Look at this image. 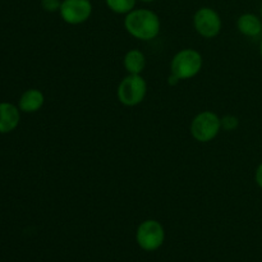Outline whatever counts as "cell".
I'll return each instance as SVG.
<instances>
[{"instance_id": "1", "label": "cell", "mask_w": 262, "mask_h": 262, "mask_svg": "<svg viewBox=\"0 0 262 262\" xmlns=\"http://www.w3.org/2000/svg\"><path fill=\"white\" fill-rule=\"evenodd\" d=\"M124 27L132 37L141 41H151L160 33L161 22L155 12L141 8L125 14Z\"/></svg>"}, {"instance_id": "2", "label": "cell", "mask_w": 262, "mask_h": 262, "mask_svg": "<svg viewBox=\"0 0 262 262\" xmlns=\"http://www.w3.org/2000/svg\"><path fill=\"white\" fill-rule=\"evenodd\" d=\"M204 67L201 53L194 49H183L173 56L170 63V74L179 81H186L196 77Z\"/></svg>"}, {"instance_id": "3", "label": "cell", "mask_w": 262, "mask_h": 262, "mask_svg": "<svg viewBox=\"0 0 262 262\" xmlns=\"http://www.w3.org/2000/svg\"><path fill=\"white\" fill-rule=\"evenodd\" d=\"M147 95V82L141 74H128L120 81L117 97L124 106H137Z\"/></svg>"}, {"instance_id": "4", "label": "cell", "mask_w": 262, "mask_h": 262, "mask_svg": "<svg viewBox=\"0 0 262 262\" xmlns=\"http://www.w3.org/2000/svg\"><path fill=\"white\" fill-rule=\"evenodd\" d=\"M220 129H222V118H219V115L210 110L199 113L192 119L191 127H189L192 137L197 142L201 143L210 142L216 138Z\"/></svg>"}, {"instance_id": "5", "label": "cell", "mask_w": 262, "mask_h": 262, "mask_svg": "<svg viewBox=\"0 0 262 262\" xmlns=\"http://www.w3.org/2000/svg\"><path fill=\"white\" fill-rule=\"evenodd\" d=\"M136 241L142 250L148 252L159 250L165 241V230L163 224L154 219L142 222L136 232Z\"/></svg>"}, {"instance_id": "6", "label": "cell", "mask_w": 262, "mask_h": 262, "mask_svg": "<svg viewBox=\"0 0 262 262\" xmlns=\"http://www.w3.org/2000/svg\"><path fill=\"white\" fill-rule=\"evenodd\" d=\"M193 27L204 38H214L222 31L223 22L216 10L210 7H202L194 13Z\"/></svg>"}, {"instance_id": "7", "label": "cell", "mask_w": 262, "mask_h": 262, "mask_svg": "<svg viewBox=\"0 0 262 262\" xmlns=\"http://www.w3.org/2000/svg\"><path fill=\"white\" fill-rule=\"evenodd\" d=\"M59 14L68 25H82L91 18L92 3L91 0H63Z\"/></svg>"}, {"instance_id": "8", "label": "cell", "mask_w": 262, "mask_h": 262, "mask_svg": "<svg viewBox=\"0 0 262 262\" xmlns=\"http://www.w3.org/2000/svg\"><path fill=\"white\" fill-rule=\"evenodd\" d=\"M20 110L10 102H0V133H10L18 127Z\"/></svg>"}, {"instance_id": "9", "label": "cell", "mask_w": 262, "mask_h": 262, "mask_svg": "<svg viewBox=\"0 0 262 262\" xmlns=\"http://www.w3.org/2000/svg\"><path fill=\"white\" fill-rule=\"evenodd\" d=\"M45 104V96L37 89H30L22 94L18 101V107L23 113H36Z\"/></svg>"}, {"instance_id": "10", "label": "cell", "mask_w": 262, "mask_h": 262, "mask_svg": "<svg viewBox=\"0 0 262 262\" xmlns=\"http://www.w3.org/2000/svg\"><path fill=\"white\" fill-rule=\"evenodd\" d=\"M237 28L243 36L257 37L262 32V18L253 13H245L238 18Z\"/></svg>"}, {"instance_id": "11", "label": "cell", "mask_w": 262, "mask_h": 262, "mask_svg": "<svg viewBox=\"0 0 262 262\" xmlns=\"http://www.w3.org/2000/svg\"><path fill=\"white\" fill-rule=\"evenodd\" d=\"M123 66L128 74H141L146 67L145 54L138 49H130L123 58Z\"/></svg>"}, {"instance_id": "12", "label": "cell", "mask_w": 262, "mask_h": 262, "mask_svg": "<svg viewBox=\"0 0 262 262\" xmlns=\"http://www.w3.org/2000/svg\"><path fill=\"white\" fill-rule=\"evenodd\" d=\"M107 8L117 14H128L135 9L136 0H105Z\"/></svg>"}, {"instance_id": "13", "label": "cell", "mask_w": 262, "mask_h": 262, "mask_svg": "<svg viewBox=\"0 0 262 262\" xmlns=\"http://www.w3.org/2000/svg\"><path fill=\"white\" fill-rule=\"evenodd\" d=\"M238 125H239V119L234 115H225L224 118H222V128H224L225 130H234L237 129Z\"/></svg>"}, {"instance_id": "14", "label": "cell", "mask_w": 262, "mask_h": 262, "mask_svg": "<svg viewBox=\"0 0 262 262\" xmlns=\"http://www.w3.org/2000/svg\"><path fill=\"white\" fill-rule=\"evenodd\" d=\"M63 0H41V8L48 13H55L60 10Z\"/></svg>"}, {"instance_id": "15", "label": "cell", "mask_w": 262, "mask_h": 262, "mask_svg": "<svg viewBox=\"0 0 262 262\" xmlns=\"http://www.w3.org/2000/svg\"><path fill=\"white\" fill-rule=\"evenodd\" d=\"M255 181H256V184H257V186L262 189V163L257 166V169H256Z\"/></svg>"}, {"instance_id": "16", "label": "cell", "mask_w": 262, "mask_h": 262, "mask_svg": "<svg viewBox=\"0 0 262 262\" xmlns=\"http://www.w3.org/2000/svg\"><path fill=\"white\" fill-rule=\"evenodd\" d=\"M260 55H261V58H262V40H261V42H260Z\"/></svg>"}, {"instance_id": "17", "label": "cell", "mask_w": 262, "mask_h": 262, "mask_svg": "<svg viewBox=\"0 0 262 262\" xmlns=\"http://www.w3.org/2000/svg\"><path fill=\"white\" fill-rule=\"evenodd\" d=\"M141 2H143V3H151V2H155V0H141Z\"/></svg>"}, {"instance_id": "18", "label": "cell", "mask_w": 262, "mask_h": 262, "mask_svg": "<svg viewBox=\"0 0 262 262\" xmlns=\"http://www.w3.org/2000/svg\"><path fill=\"white\" fill-rule=\"evenodd\" d=\"M261 18H262V4H261Z\"/></svg>"}]
</instances>
